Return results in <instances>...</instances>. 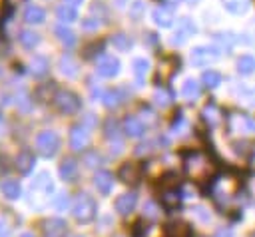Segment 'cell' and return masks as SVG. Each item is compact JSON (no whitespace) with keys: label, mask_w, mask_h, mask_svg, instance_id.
<instances>
[{"label":"cell","mask_w":255,"mask_h":237,"mask_svg":"<svg viewBox=\"0 0 255 237\" xmlns=\"http://www.w3.org/2000/svg\"><path fill=\"white\" fill-rule=\"evenodd\" d=\"M135 199H137V197H135V193H124V195L116 201L118 211H120V213H124V215H126V213H129V211L133 209V205H135Z\"/></svg>","instance_id":"cell-14"},{"label":"cell","mask_w":255,"mask_h":237,"mask_svg":"<svg viewBox=\"0 0 255 237\" xmlns=\"http://www.w3.org/2000/svg\"><path fill=\"white\" fill-rule=\"evenodd\" d=\"M151 18H153V22L157 24V26H161V28H169L171 24H173V12L169 10V8H165V6H157V8H153V12H151Z\"/></svg>","instance_id":"cell-7"},{"label":"cell","mask_w":255,"mask_h":237,"mask_svg":"<svg viewBox=\"0 0 255 237\" xmlns=\"http://www.w3.org/2000/svg\"><path fill=\"white\" fill-rule=\"evenodd\" d=\"M54 100H56L58 110L64 112V114H76V112L80 110V98H78L74 92H70V90L58 92Z\"/></svg>","instance_id":"cell-2"},{"label":"cell","mask_w":255,"mask_h":237,"mask_svg":"<svg viewBox=\"0 0 255 237\" xmlns=\"http://www.w3.org/2000/svg\"><path fill=\"white\" fill-rule=\"evenodd\" d=\"M102 100H104V104H106L108 108H114V106L120 104V94H118V92H106Z\"/></svg>","instance_id":"cell-25"},{"label":"cell","mask_w":255,"mask_h":237,"mask_svg":"<svg viewBox=\"0 0 255 237\" xmlns=\"http://www.w3.org/2000/svg\"><path fill=\"white\" fill-rule=\"evenodd\" d=\"M187 2H197V0H187Z\"/></svg>","instance_id":"cell-36"},{"label":"cell","mask_w":255,"mask_h":237,"mask_svg":"<svg viewBox=\"0 0 255 237\" xmlns=\"http://www.w3.org/2000/svg\"><path fill=\"white\" fill-rule=\"evenodd\" d=\"M82 2H84V0H64V4H70V6H76V8H78Z\"/></svg>","instance_id":"cell-34"},{"label":"cell","mask_w":255,"mask_h":237,"mask_svg":"<svg viewBox=\"0 0 255 237\" xmlns=\"http://www.w3.org/2000/svg\"><path fill=\"white\" fill-rule=\"evenodd\" d=\"M219 54H221V50L217 46H195L191 50V54H189V60H191L193 66L205 68L211 62H215L219 58Z\"/></svg>","instance_id":"cell-1"},{"label":"cell","mask_w":255,"mask_h":237,"mask_svg":"<svg viewBox=\"0 0 255 237\" xmlns=\"http://www.w3.org/2000/svg\"><path fill=\"white\" fill-rule=\"evenodd\" d=\"M94 209H96L94 201H92L88 195H82V197L78 199V205H76V215H78L82 221H90V219L94 217Z\"/></svg>","instance_id":"cell-6"},{"label":"cell","mask_w":255,"mask_h":237,"mask_svg":"<svg viewBox=\"0 0 255 237\" xmlns=\"http://www.w3.org/2000/svg\"><path fill=\"white\" fill-rule=\"evenodd\" d=\"M30 66H32L30 70H32L34 76H44L46 70H48V60H46L44 56H34V60H32Z\"/></svg>","instance_id":"cell-22"},{"label":"cell","mask_w":255,"mask_h":237,"mask_svg":"<svg viewBox=\"0 0 255 237\" xmlns=\"http://www.w3.org/2000/svg\"><path fill=\"white\" fill-rule=\"evenodd\" d=\"M141 12H143V2H141V0H135V2L129 6V16L135 18V20H139V18H141Z\"/></svg>","instance_id":"cell-26"},{"label":"cell","mask_w":255,"mask_h":237,"mask_svg":"<svg viewBox=\"0 0 255 237\" xmlns=\"http://www.w3.org/2000/svg\"><path fill=\"white\" fill-rule=\"evenodd\" d=\"M243 100H247V104H249V106H255V88H251V90H245V94H243Z\"/></svg>","instance_id":"cell-32"},{"label":"cell","mask_w":255,"mask_h":237,"mask_svg":"<svg viewBox=\"0 0 255 237\" xmlns=\"http://www.w3.org/2000/svg\"><path fill=\"white\" fill-rule=\"evenodd\" d=\"M181 94H183L187 100H195V98H199V94H201V86H199V82L193 80V78L185 80V84H183V88H181Z\"/></svg>","instance_id":"cell-13"},{"label":"cell","mask_w":255,"mask_h":237,"mask_svg":"<svg viewBox=\"0 0 255 237\" xmlns=\"http://www.w3.org/2000/svg\"><path fill=\"white\" fill-rule=\"evenodd\" d=\"M229 129L235 133H255V119H251L249 116H241V114H233L229 116Z\"/></svg>","instance_id":"cell-3"},{"label":"cell","mask_w":255,"mask_h":237,"mask_svg":"<svg viewBox=\"0 0 255 237\" xmlns=\"http://www.w3.org/2000/svg\"><path fill=\"white\" fill-rule=\"evenodd\" d=\"M96 70H98V74L104 76V78H114V76H118V72H120V60L114 58V56H102V58L98 60Z\"/></svg>","instance_id":"cell-4"},{"label":"cell","mask_w":255,"mask_h":237,"mask_svg":"<svg viewBox=\"0 0 255 237\" xmlns=\"http://www.w3.org/2000/svg\"><path fill=\"white\" fill-rule=\"evenodd\" d=\"M124 127H126V133L129 137H139L145 131V125H143V121L137 116H128L126 121H124Z\"/></svg>","instance_id":"cell-8"},{"label":"cell","mask_w":255,"mask_h":237,"mask_svg":"<svg viewBox=\"0 0 255 237\" xmlns=\"http://www.w3.org/2000/svg\"><path fill=\"white\" fill-rule=\"evenodd\" d=\"M106 131H108V137H118V135H120V133H118V123H116L114 118H110V119L106 121Z\"/></svg>","instance_id":"cell-27"},{"label":"cell","mask_w":255,"mask_h":237,"mask_svg":"<svg viewBox=\"0 0 255 237\" xmlns=\"http://www.w3.org/2000/svg\"><path fill=\"white\" fill-rule=\"evenodd\" d=\"M20 161H22V169L26 171V169H28V165H30V163H28V161H30V155H28V153H24V157H22Z\"/></svg>","instance_id":"cell-33"},{"label":"cell","mask_w":255,"mask_h":237,"mask_svg":"<svg viewBox=\"0 0 255 237\" xmlns=\"http://www.w3.org/2000/svg\"><path fill=\"white\" fill-rule=\"evenodd\" d=\"M4 189H6V193H8L10 197H16V195H18V185H16V183H12V181L4 183Z\"/></svg>","instance_id":"cell-31"},{"label":"cell","mask_w":255,"mask_h":237,"mask_svg":"<svg viewBox=\"0 0 255 237\" xmlns=\"http://www.w3.org/2000/svg\"><path fill=\"white\" fill-rule=\"evenodd\" d=\"M251 237H255V231H253V233H251Z\"/></svg>","instance_id":"cell-37"},{"label":"cell","mask_w":255,"mask_h":237,"mask_svg":"<svg viewBox=\"0 0 255 237\" xmlns=\"http://www.w3.org/2000/svg\"><path fill=\"white\" fill-rule=\"evenodd\" d=\"M153 98H155V104H159V106H167V102H169V96L165 92H159V90L155 92Z\"/></svg>","instance_id":"cell-28"},{"label":"cell","mask_w":255,"mask_h":237,"mask_svg":"<svg viewBox=\"0 0 255 237\" xmlns=\"http://www.w3.org/2000/svg\"><path fill=\"white\" fill-rule=\"evenodd\" d=\"M112 183H114V179H112V175L108 171H102V173L96 175V185H98V189L102 193H108L110 187H112Z\"/></svg>","instance_id":"cell-23"},{"label":"cell","mask_w":255,"mask_h":237,"mask_svg":"<svg viewBox=\"0 0 255 237\" xmlns=\"http://www.w3.org/2000/svg\"><path fill=\"white\" fill-rule=\"evenodd\" d=\"M221 80H223V76L217 70H205L201 76V82L205 84V88H217L221 84Z\"/></svg>","instance_id":"cell-20"},{"label":"cell","mask_w":255,"mask_h":237,"mask_svg":"<svg viewBox=\"0 0 255 237\" xmlns=\"http://www.w3.org/2000/svg\"><path fill=\"white\" fill-rule=\"evenodd\" d=\"M98 26H100V22L94 20V18H86V20H82V28H86V30H94V28H98Z\"/></svg>","instance_id":"cell-29"},{"label":"cell","mask_w":255,"mask_h":237,"mask_svg":"<svg viewBox=\"0 0 255 237\" xmlns=\"http://www.w3.org/2000/svg\"><path fill=\"white\" fill-rule=\"evenodd\" d=\"M223 6L231 14H245L249 10V0H223Z\"/></svg>","instance_id":"cell-18"},{"label":"cell","mask_w":255,"mask_h":237,"mask_svg":"<svg viewBox=\"0 0 255 237\" xmlns=\"http://www.w3.org/2000/svg\"><path fill=\"white\" fill-rule=\"evenodd\" d=\"M112 44H114V48L118 52H128L133 46V42H131V38L128 34H114L112 36Z\"/></svg>","instance_id":"cell-19"},{"label":"cell","mask_w":255,"mask_h":237,"mask_svg":"<svg viewBox=\"0 0 255 237\" xmlns=\"http://www.w3.org/2000/svg\"><path fill=\"white\" fill-rule=\"evenodd\" d=\"M18 40H20V44H22L24 48L32 50V48H36V46H38L40 36H38L36 32H32V30H22V32H20V36H18Z\"/></svg>","instance_id":"cell-15"},{"label":"cell","mask_w":255,"mask_h":237,"mask_svg":"<svg viewBox=\"0 0 255 237\" xmlns=\"http://www.w3.org/2000/svg\"><path fill=\"white\" fill-rule=\"evenodd\" d=\"M60 72L64 76H68V78H76L78 76V64L70 56H62V60H60Z\"/></svg>","instance_id":"cell-16"},{"label":"cell","mask_w":255,"mask_h":237,"mask_svg":"<svg viewBox=\"0 0 255 237\" xmlns=\"http://www.w3.org/2000/svg\"><path fill=\"white\" fill-rule=\"evenodd\" d=\"M38 147L44 155H54L58 149V135L54 131H42L38 135Z\"/></svg>","instance_id":"cell-5"},{"label":"cell","mask_w":255,"mask_h":237,"mask_svg":"<svg viewBox=\"0 0 255 237\" xmlns=\"http://www.w3.org/2000/svg\"><path fill=\"white\" fill-rule=\"evenodd\" d=\"M56 16H58V20H62L64 24H66V22H74V20H78V10H76V6L60 4L58 10H56Z\"/></svg>","instance_id":"cell-12"},{"label":"cell","mask_w":255,"mask_h":237,"mask_svg":"<svg viewBox=\"0 0 255 237\" xmlns=\"http://www.w3.org/2000/svg\"><path fill=\"white\" fill-rule=\"evenodd\" d=\"M203 116H205V119H207L211 125H215V123L219 121V110H217V106H215V104H207L205 110H203Z\"/></svg>","instance_id":"cell-24"},{"label":"cell","mask_w":255,"mask_h":237,"mask_svg":"<svg viewBox=\"0 0 255 237\" xmlns=\"http://www.w3.org/2000/svg\"><path fill=\"white\" fill-rule=\"evenodd\" d=\"M74 173V161H64V165H62V175H66V177H70Z\"/></svg>","instance_id":"cell-30"},{"label":"cell","mask_w":255,"mask_h":237,"mask_svg":"<svg viewBox=\"0 0 255 237\" xmlns=\"http://www.w3.org/2000/svg\"><path fill=\"white\" fill-rule=\"evenodd\" d=\"M88 139H90V135H88L86 127H82V125H76V127L72 129L70 141H72V147H74V149H82V147L88 143Z\"/></svg>","instance_id":"cell-10"},{"label":"cell","mask_w":255,"mask_h":237,"mask_svg":"<svg viewBox=\"0 0 255 237\" xmlns=\"http://www.w3.org/2000/svg\"><path fill=\"white\" fill-rule=\"evenodd\" d=\"M54 32H56V36H58V40H60L62 44H66V46H74L76 36H74V32H72L70 28H66V26H58Z\"/></svg>","instance_id":"cell-21"},{"label":"cell","mask_w":255,"mask_h":237,"mask_svg":"<svg viewBox=\"0 0 255 237\" xmlns=\"http://www.w3.org/2000/svg\"><path fill=\"white\" fill-rule=\"evenodd\" d=\"M44 18H46L44 8H40V6H36V4H30V6L24 10V20L30 22V24H42Z\"/></svg>","instance_id":"cell-9"},{"label":"cell","mask_w":255,"mask_h":237,"mask_svg":"<svg viewBox=\"0 0 255 237\" xmlns=\"http://www.w3.org/2000/svg\"><path fill=\"white\" fill-rule=\"evenodd\" d=\"M131 68H133L135 80H137V82H143V78H145V74H147V70H149V62H147L145 58H135V60L131 62Z\"/></svg>","instance_id":"cell-17"},{"label":"cell","mask_w":255,"mask_h":237,"mask_svg":"<svg viewBox=\"0 0 255 237\" xmlns=\"http://www.w3.org/2000/svg\"><path fill=\"white\" fill-rule=\"evenodd\" d=\"M237 72L241 76H249L255 72V58L251 54H243L237 58Z\"/></svg>","instance_id":"cell-11"},{"label":"cell","mask_w":255,"mask_h":237,"mask_svg":"<svg viewBox=\"0 0 255 237\" xmlns=\"http://www.w3.org/2000/svg\"><path fill=\"white\" fill-rule=\"evenodd\" d=\"M169 2H173V4H175V2H179V0H169Z\"/></svg>","instance_id":"cell-35"}]
</instances>
